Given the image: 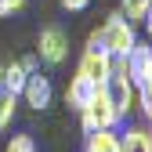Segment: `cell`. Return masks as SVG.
<instances>
[{
    "mask_svg": "<svg viewBox=\"0 0 152 152\" xmlns=\"http://www.w3.org/2000/svg\"><path fill=\"white\" fill-rule=\"evenodd\" d=\"M120 152H152L148 127H130L127 134H120Z\"/></svg>",
    "mask_w": 152,
    "mask_h": 152,
    "instance_id": "9",
    "label": "cell"
},
{
    "mask_svg": "<svg viewBox=\"0 0 152 152\" xmlns=\"http://www.w3.org/2000/svg\"><path fill=\"white\" fill-rule=\"evenodd\" d=\"M22 7H26V0H0V18H7V15L22 11Z\"/></svg>",
    "mask_w": 152,
    "mask_h": 152,
    "instance_id": "16",
    "label": "cell"
},
{
    "mask_svg": "<svg viewBox=\"0 0 152 152\" xmlns=\"http://www.w3.org/2000/svg\"><path fill=\"white\" fill-rule=\"evenodd\" d=\"M76 72H83L87 80H94V83H105V80H109V72H112V54L105 51L98 29L87 36V47H83V58H80V69H76Z\"/></svg>",
    "mask_w": 152,
    "mask_h": 152,
    "instance_id": "3",
    "label": "cell"
},
{
    "mask_svg": "<svg viewBox=\"0 0 152 152\" xmlns=\"http://www.w3.org/2000/svg\"><path fill=\"white\" fill-rule=\"evenodd\" d=\"M98 91H102V83H94V80H87L83 72H76L72 80H69V87H65V105L80 112V109L94 98V94H98Z\"/></svg>",
    "mask_w": 152,
    "mask_h": 152,
    "instance_id": "8",
    "label": "cell"
},
{
    "mask_svg": "<svg viewBox=\"0 0 152 152\" xmlns=\"http://www.w3.org/2000/svg\"><path fill=\"white\" fill-rule=\"evenodd\" d=\"M26 76H29L26 62H11V65H4V80H0V87L11 91L15 98H18V94H22V87H26Z\"/></svg>",
    "mask_w": 152,
    "mask_h": 152,
    "instance_id": "11",
    "label": "cell"
},
{
    "mask_svg": "<svg viewBox=\"0 0 152 152\" xmlns=\"http://www.w3.org/2000/svg\"><path fill=\"white\" fill-rule=\"evenodd\" d=\"M4 152H36V141L29 138V134H15L11 141H7V148Z\"/></svg>",
    "mask_w": 152,
    "mask_h": 152,
    "instance_id": "15",
    "label": "cell"
},
{
    "mask_svg": "<svg viewBox=\"0 0 152 152\" xmlns=\"http://www.w3.org/2000/svg\"><path fill=\"white\" fill-rule=\"evenodd\" d=\"M123 65H127V76L134 80V87H138V83H145V80H148V69H152V47L138 40L134 47L127 51Z\"/></svg>",
    "mask_w": 152,
    "mask_h": 152,
    "instance_id": "7",
    "label": "cell"
},
{
    "mask_svg": "<svg viewBox=\"0 0 152 152\" xmlns=\"http://www.w3.org/2000/svg\"><path fill=\"white\" fill-rule=\"evenodd\" d=\"M148 134H152V130H148Z\"/></svg>",
    "mask_w": 152,
    "mask_h": 152,
    "instance_id": "20",
    "label": "cell"
},
{
    "mask_svg": "<svg viewBox=\"0 0 152 152\" xmlns=\"http://www.w3.org/2000/svg\"><path fill=\"white\" fill-rule=\"evenodd\" d=\"M152 0H120V15L127 18V22H141L145 11H148Z\"/></svg>",
    "mask_w": 152,
    "mask_h": 152,
    "instance_id": "13",
    "label": "cell"
},
{
    "mask_svg": "<svg viewBox=\"0 0 152 152\" xmlns=\"http://www.w3.org/2000/svg\"><path fill=\"white\" fill-rule=\"evenodd\" d=\"M83 152H120V134L116 130H87Z\"/></svg>",
    "mask_w": 152,
    "mask_h": 152,
    "instance_id": "10",
    "label": "cell"
},
{
    "mask_svg": "<svg viewBox=\"0 0 152 152\" xmlns=\"http://www.w3.org/2000/svg\"><path fill=\"white\" fill-rule=\"evenodd\" d=\"M36 58L47 62V65H62L69 58V36H65V29L44 26L40 36H36Z\"/></svg>",
    "mask_w": 152,
    "mask_h": 152,
    "instance_id": "5",
    "label": "cell"
},
{
    "mask_svg": "<svg viewBox=\"0 0 152 152\" xmlns=\"http://www.w3.org/2000/svg\"><path fill=\"white\" fill-rule=\"evenodd\" d=\"M141 26H145V33H148V40H152V4H148V11H145V18H141Z\"/></svg>",
    "mask_w": 152,
    "mask_h": 152,
    "instance_id": "18",
    "label": "cell"
},
{
    "mask_svg": "<svg viewBox=\"0 0 152 152\" xmlns=\"http://www.w3.org/2000/svg\"><path fill=\"white\" fill-rule=\"evenodd\" d=\"M98 36H102V44H105V51L112 54V58H127V51L138 44L134 22H127V18H123L120 11L105 18V26L98 29Z\"/></svg>",
    "mask_w": 152,
    "mask_h": 152,
    "instance_id": "1",
    "label": "cell"
},
{
    "mask_svg": "<svg viewBox=\"0 0 152 152\" xmlns=\"http://www.w3.org/2000/svg\"><path fill=\"white\" fill-rule=\"evenodd\" d=\"M102 91H105V98L112 102V109H116L120 116H127V112L134 109V80L127 76L123 58H112V72H109V80L102 83Z\"/></svg>",
    "mask_w": 152,
    "mask_h": 152,
    "instance_id": "2",
    "label": "cell"
},
{
    "mask_svg": "<svg viewBox=\"0 0 152 152\" xmlns=\"http://www.w3.org/2000/svg\"><path fill=\"white\" fill-rule=\"evenodd\" d=\"M80 120H83V130H112L123 116L112 109V102L105 98V91H98V94L80 109Z\"/></svg>",
    "mask_w": 152,
    "mask_h": 152,
    "instance_id": "4",
    "label": "cell"
},
{
    "mask_svg": "<svg viewBox=\"0 0 152 152\" xmlns=\"http://www.w3.org/2000/svg\"><path fill=\"white\" fill-rule=\"evenodd\" d=\"M134 98H138V105H141V112H145V120L152 123V80H145V83L134 87Z\"/></svg>",
    "mask_w": 152,
    "mask_h": 152,
    "instance_id": "14",
    "label": "cell"
},
{
    "mask_svg": "<svg viewBox=\"0 0 152 152\" xmlns=\"http://www.w3.org/2000/svg\"><path fill=\"white\" fill-rule=\"evenodd\" d=\"M18 98H26V105H29V109L40 112V109H47V105H51L54 87H51L47 76L36 69V72H29V76H26V87H22V94H18Z\"/></svg>",
    "mask_w": 152,
    "mask_h": 152,
    "instance_id": "6",
    "label": "cell"
},
{
    "mask_svg": "<svg viewBox=\"0 0 152 152\" xmlns=\"http://www.w3.org/2000/svg\"><path fill=\"white\" fill-rule=\"evenodd\" d=\"M58 4H62L65 11H83V7L91 4V0H58Z\"/></svg>",
    "mask_w": 152,
    "mask_h": 152,
    "instance_id": "17",
    "label": "cell"
},
{
    "mask_svg": "<svg viewBox=\"0 0 152 152\" xmlns=\"http://www.w3.org/2000/svg\"><path fill=\"white\" fill-rule=\"evenodd\" d=\"M15 109H18V98L11 91H4L0 87V134H4V130L11 127V120H15Z\"/></svg>",
    "mask_w": 152,
    "mask_h": 152,
    "instance_id": "12",
    "label": "cell"
},
{
    "mask_svg": "<svg viewBox=\"0 0 152 152\" xmlns=\"http://www.w3.org/2000/svg\"><path fill=\"white\" fill-rule=\"evenodd\" d=\"M148 80H152V69H148Z\"/></svg>",
    "mask_w": 152,
    "mask_h": 152,
    "instance_id": "19",
    "label": "cell"
}]
</instances>
